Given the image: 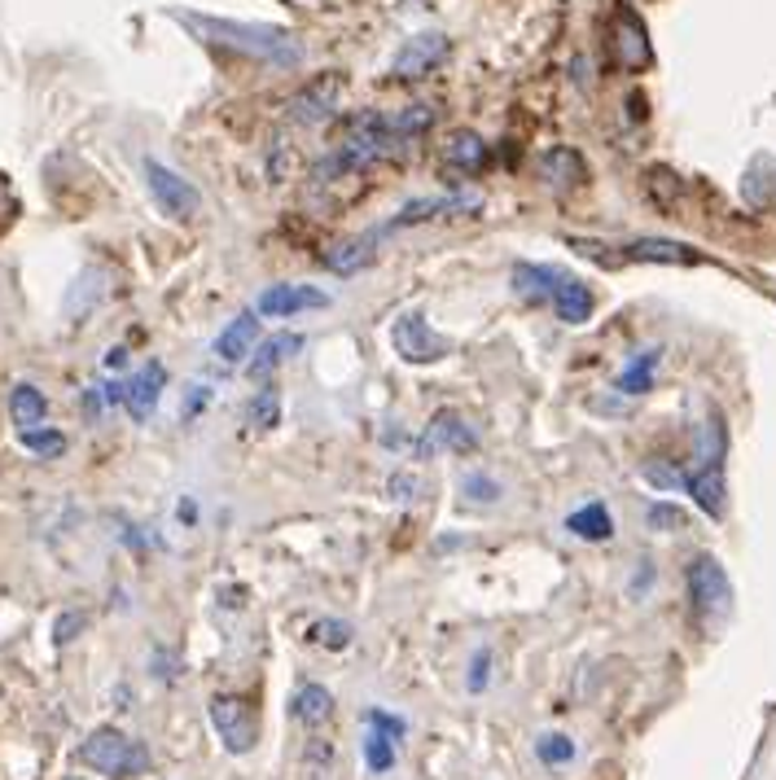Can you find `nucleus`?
I'll list each match as a JSON object with an SVG mask.
<instances>
[{"mask_svg": "<svg viewBox=\"0 0 776 780\" xmlns=\"http://www.w3.org/2000/svg\"><path fill=\"white\" fill-rule=\"evenodd\" d=\"M189 31H198L203 40L224 45V49H237L246 58H259V62H273V67H298L303 49L298 40L282 31V27H259V22H228V18H207V13H176Z\"/></svg>", "mask_w": 776, "mask_h": 780, "instance_id": "nucleus-1", "label": "nucleus"}, {"mask_svg": "<svg viewBox=\"0 0 776 780\" xmlns=\"http://www.w3.org/2000/svg\"><path fill=\"white\" fill-rule=\"evenodd\" d=\"M404 149V141L395 137L391 128V115H377V110H360L347 119V132L343 145L321 162V176H338V171H360L369 162H382V158H395Z\"/></svg>", "mask_w": 776, "mask_h": 780, "instance_id": "nucleus-2", "label": "nucleus"}, {"mask_svg": "<svg viewBox=\"0 0 776 780\" xmlns=\"http://www.w3.org/2000/svg\"><path fill=\"white\" fill-rule=\"evenodd\" d=\"M79 759H84L92 772H101V777H110V780H137L149 772V750H145L141 741L124 737L119 728H97V732L79 746Z\"/></svg>", "mask_w": 776, "mask_h": 780, "instance_id": "nucleus-3", "label": "nucleus"}, {"mask_svg": "<svg viewBox=\"0 0 776 780\" xmlns=\"http://www.w3.org/2000/svg\"><path fill=\"white\" fill-rule=\"evenodd\" d=\"M391 347H395L400 359H409V364H439L443 355H452V343L430 329V320H425L422 312H404L391 325Z\"/></svg>", "mask_w": 776, "mask_h": 780, "instance_id": "nucleus-4", "label": "nucleus"}, {"mask_svg": "<svg viewBox=\"0 0 776 780\" xmlns=\"http://www.w3.org/2000/svg\"><path fill=\"white\" fill-rule=\"evenodd\" d=\"M338 97H343V75L338 71H325L316 75L294 101H289V110H285V119L294 124V128H321L325 119H334V110H338Z\"/></svg>", "mask_w": 776, "mask_h": 780, "instance_id": "nucleus-5", "label": "nucleus"}, {"mask_svg": "<svg viewBox=\"0 0 776 780\" xmlns=\"http://www.w3.org/2000/svg\"><path fill=\"white\" fill-rule=\"evenodd\" d=\"M689 601L703 619H724L733 610V583L715 557L689 562Z\"/></svg>", "mask_w": 776, "mask_h": 780, "instance_id": "nucleus-6", "label": "nucleus"}, {"mask_svg": "<svg viewBox=\"0 0 776 780\" xmlns=\"http://www.w3.org/2000/svg\"><path fill=\"white\" fill-rule=\"evenodd\" d=\"M145 185H149V194H154V203H158V211L171 215V219H194L198 207H203V198H198V189L185 180V176H176L171 167H163V162H145Z\"/></svg>", "mask_w": 776, "mask_h": 780, "instance_id": "nucleus-7", "label": "nucleus"}, {"mask_svg": "<svg viewBox=\"0 0 776 780\" xmlns=\"http://www.w3.org/2000/svg\"><path fill=\"white\" fill-rule=\"evenodd\" d=\"M212 723L224 750H233V754H246L259 741V719L242 698H212Z\"/></svg>", "mask_w": 776, "mask_h": 780, "instance_id": "nucleus-8", "label": "nucleus"}, {"mask_svg": "<svg viewBox=\"0 0 776 780\" xmlns=\"http://www.w3.org/2000/svg\"><path fill=\"white\" fill-rule=\"evenodd\" d=\"M615 62L623 71H645L654 62V49H649V31L640 22L636 9H619L615 13Z\"/></svg>", "mask_w": 776, "mask_h": 780, "instance_id": "nucleus-9", "label": "nucleus"}, {"mask_svg": "<svg viewBox=\"0 0 776 780\" xmlns=\"http://www.w3.org/2000/svg\"><path fill=\"white\" fill-rule=\"evenodd\" d=\"M443 58H448V36H439V31H422V36H413V40L400 49V58H395L391 75H395V79H422V75L434 71Z\"/></svg>", "mask_w": 776, "mask_h": 780, "instance_id": "nucleus-10", "label": "nucleus"}, {"mask_svg": "<svg viewBox=\"0 0 776 780\" xmlns=\"http://www.w3.org/2000/svg\"><path fill=\"white\" fill-rule=\"evenodd\" d=\"M474 443H479L474 426H470L456 408H443V413H434V422L425 426V438H422V447H418V456H430V452H439V447H448V452H474Z\"/></svg>", "mask_w": 776, "mask_h": 780, "instance_id": "nucleus-11", "label": "nucleus"}, {"mask_svg": "<svg viewBox=\"0 0 776 780\" xmlns=\"http://www.w3.org/2000/svg\"><path fill=\"white\" fill-rule=\"evenodd\" d=\"M307 307H330V294L325 289H312V285H273L259 294L255 312L259 316H273V320H285V316H298Z\"/></svg>", "mask_w": 776, "mask_h": 780, "instance_id": "nucleus-12", "label": "nucleus"}, {"mask_svg": "<svg viewBox=\"0 0 776 780\" xmlns=\"http://www.w3.org/2000/svg\"><path fill=\"white\" fill-rule=\"evenodd\" d=\"M536 171H540V180L553 185L558 194H570V189H579V185L588 180V162H583L579 149H570V145H553V149L536 162Z\"/></svg>", "mask_w": 776, "mask_h": 780, "instance_id": "nucleus-13", "label": "nucleus"}, {"mask_svg": "<svg viewBox=\"0 0 776 780\" xmlns=\"http://www.w3.org/2000/svg\"><path fill=\"white\" fill-rule=\"evenodd\" d=\"M645 194H649V203L658 207V211H667L671 219H689V185L676 176V171H667V167H649L645 171Z\"/></svg>", "mask_w": 776, "mask_h": 780, "instance_id": "nucleus-14", "label": "nucleus"}, {"mask_svg": "<svg viewBox=\"0 0 776 780\" xmlns=\"http://www.w3.org/2000/svg\"><path fill=\"white\" fill-rule=\"evenodd\" d=\"M452 211H479V198H418V203H409L395 219H386L373 233L386 237V233H400L409 224H425V219H439V215H452Z\"/></svg>", "mask_w": 776, "mask_h": 780, "instance_id": "nucleus-15", "label": "nucleus"}, {"mask_svg": "<svg viewBox=\"0 0 776 780\" xmlns=\"http://www.w3.org/2000/svg\"><path fill=\"white\" fill-rule=\"evenodd\" d=\"M623 259L628 264H676V268H689V264H703L698 250L680 246V241H662V237H636L623 246Z\"/></svg>", "mask_w": 776, "mask_h": 780, "instance_id": "nucleus-16", "label": "nucleus"}, {"mask_svg": "<svg viewBox=\"0 0 776 780\" xmlns=\"http://www.w3.org/2000/svg\"><path fill=\"white\" fill-rule=\"evenodd\" d=\"M685 487H689V496L698 500V509H703V513H710V517H724V509H728V492H724V465L706 461V465H698V470L685 478Z\"/></svg>", "mask_w": 776, "mask_h": 780, "instance_id": "nucleus-17", "label": "nucleus"}, {"mask_svg": "<svg viewBox=\"0 0 776 780\" xmlns=\"http://www.w3.org/2000/svg\"><path fill=\"white\" fill-rule=\"evenodd\" d=\"M163 386H167V373H163V364H145L141 373L128 382V413H132V422H149V413L158 408V395H163Z\"/></svg>", "mask_w": 776, "mask_h": 780, "instance_id": "nucleus-18", "label": "nucleus"}, {"mask_svg": "<svg viewBox=\"0 0 776 780\" xmlns=\"http://www.w3.org/2000/svg\"><path fill=\"white\" fill-rule=\"evenodd\" d=\"M553 307H558V316H562L566 325H583L588 316H592V289L579 282V277H570L558 268V285H553Z\"/></svg>", "mask_w": 776, "mask_h": 780, "instance_id": "nucleus-19", "label": "nucleus"}, {"mask_svg": "<svg viewBox=\"0 0 776 780\" xmlns=\"http://www.w3.org/2000/svg\"><path fill=\"white\" fill-rule=\"evenodd\" d=\"M255 338H259V312H242V316L215 338V355H219L224 364H237V359L251 355Z\"/></svg>", "mask_w": 776, "mask_h": 780, "instance_id": "nucleus-20", "label": "nucleus"}, {"mask_svg": "<svg viewBox=\"0 0 776 780\" xmlns=\"http://www.w3.org/2000/svg\"><path fill=\"white\" fill-rule=\"evenodd\" d=\"M298 347H303V338H298V334H277V338L259 343V352L246 359V373L264 382V377H273V373H277V368H282L285 359L298 352Z\"/></svg>", "mask_w": 776, "mask_h": 780, "instance_id": "nucleus-21", "label": "nucleus"}, {"mask_svg": "<svg viewBox=\"0 0 776 780\" xmlns=\"http://www.w3.org/2000/svg\"><path fill=\"white\" fill-rule=\"evenodd\" d=\"M566 531L579 535V540H588V544H601V540L615 535V522H610V509L601 500H592V504H583V509H574L566 517Z\"/></svg>", "mask_w": 776, "mask_h": 780, "instance_id": "nucleus-22", "label": "nucleus"}, {"mask_svg": "<svg viewBox=\"0 0 776 780\" xmlns=\"http://www.w3.org/2000/svg\"><path fill=\"white\" fill-rule=\"evenodd\" d=\"M45 413H49L45 395H40L36 386L18 382V386H13V395H9V417H13V426H18V434H27V430H40V422H45Z\"/></svg>", "mask_w": 776, "mask_h": 780, "instance_id": "nucleus-23", "label": "nucleus"}, {"mask_svg": "<svg viewBox=\"0 0 776 780\" xmlns=\"http://www.w3.org/2000/svg\"><path fill=\"white\" fill-rule=\"evenodd\" d=\"M443 158H448V167H456V171H479L483 162H488V145L479 132H452L448 145H443Z\"/></svg>", "mask_w": 776, "mask_h": 780, "instance_id": "nucleus-24", "label": "nucleus"}, {"mask_svg": "<svg viewBox=\"0 0 776 780\" xmlns=\"http://www.w3.org/2000/svg\"><path fill=\"white\" fill-rule=\"evenodd\" d=\"M553 285H558V268H544V264L513 268V289L531 303H553Z\"/></svg>", "mask_w": 776, "mask_h": 780, "instance_id": "nucleus-25", "label": "nucleus"}, {"mask_svg": "<svg viewBox=\"0 0 776 780\" xmlns=\"http://www.w3.org/2000/svg\"><path fill=\"white\" fill-rule=\"evenodd\" d=\"M330 714H334V698H330V689H321V684H303V689L294 693V719H298V723L321 728V723H330Z\"/></svg>", "mask_w": 776, "mask_h": 780, "instance_id": "nucleus-26", "label": "nucleus"}, {"mask_svg": "<svg viewBox=\"0 0 776 780\" xmlns=\"http://www.w3.org/2000/svg\"><path fill=\"white\" fill-rule=\"evenodd\" d=\"M658 359L662 352L658 347H649V352H636V359L619 373V391L623 395H645L649 386H654V368H658Z\"/></svg>", "mask_w": 776, "mask_h": 780, "instance_id": "nucleus-27", "label": "nucleus"}, {"mask_svg": "<svg viewBox=\"0 0 776 780\" xmlns=\"http://www.w3.org/2000/svg\"><path fill=\"white\" fill-rule=\"evenodd\" d=\"M377 241V233H369V237H355V241H343V246H334L330 255H325V264L334 268V273H355V268H364L369 259H373V246Z\"/></svg>", "mask_w": 776, "mask_h": 780, "instance_id": "nucleus-28", "label": "nucleus"}, {"mask_svg": "<svg viewBox=\"0 0 776 780\" xmlns=\"http://www.w3.org/2000/svg\"><path fill=\"white\" fill-rule=\"evenodd\" d=\"M364 763H369V772H391L395 768V737L382 732V728H369V737H364Z\"/></svg>", "mask_w": 776, "mask_h": 780, "instance_id": "nucleus-29", "label": "nucleus"}, {"mask_svg": "<svg viewBox=\"0 0 776 780\" xmlns=\"http://www.w3.org/2000/svg\"><path fill=\"white\" fill-rule=\"evenodd\" d=\"M430 124H434V110H430V106H404L400 115H391V128H395V137L404 145L418 141Z\"/></svg>", "mask_w": 776, "mask_h": 780, "instance_id": "nucleus-30", "label": "nucleus"}, {"mask_svg": "<svg viewBox=\"0 0 776 780\" xmlns=\"http://www.w3.org/2000/svg\"><path fill=\"white\" fill-rule=\"evenodd\" d=\"M277 417H282V395H277V386L259 391V395L246 404V422H251L255 430H273L277 426Z\"/></svg>", "mask_w": 776, "mask_h": 780, "instance_id": "nucleus-31", "label": "nucleus"}, {"mask_svg": "<svg viewBox=\"0 0 776 780\" xmlns=\"http://www.w3.org/2000/svg\"><path fill=\"white\" fill-rule=\"evenodd\" d=\"M307 640L321 644V649H334V653H338V649L352 644V628H347L343 619H316V623L307 628Z\"/></svg>", "mask_w": 776, "mask_h": 780, "instance_id": "nucleus-32", "label": "nucleus"}, {"mask_svg": "<svg viewBox=\"0 0 776 780\" xmlns=\"http://www.w3.org/2000/svg\"><path fill=\"white\" fill-rule=\"evenodd\" d=\"M536 754H540L544 768H566V763L574 759V741H570L566 732H544V737L536 741Z\"/></svg>", "mask_w": 776, "mask_h": 780, "instance_id": "nucleus-33", "label": "nucleus"}, {"mask_svg": "<svg viewBox=\"0 0 776 780\" xmlns=\"http://www.w3.org/2000/svg\"><path fill=\"white\" fill-rule=\"evenodd\" d=\"M461 496L470 500V504H495V500L504 496V487L495 483L492 474H483V470H470V474L461 478Z\"/></svg>", "mask_w": 776, "mask_h": 780, "instance_id": "nucleus-34", "label": "nucleus"}, {"mask_svg": "<svg viewBox=\"0 0 776 780\" xmlns=\"http://www.w3.org/2000/svg\"><path fill=\"white\" fill-rule=\"evenodd\" d=\"M22 447L36 452V456H62L67 452V438L58 430H27L22 434Z\"/></svg>", "mask_w": 776, "mask_h": 780, "instance_id": "nucleus-35", "label": "nucleus"}, {"mask_svg": "<svg viewBox=\"0 0 776 780\" xmlns=\"http://www.w3.org/2000/svg\"><path fill=\"white\" fill-rule=\"evenodd\" d=\"M645 522H649L654 531H680V526H685V513H680V509H671V504H649Z\"/></svg>", "mask_w": 776, "mask_h": 780, "instance_id": "nucleus-36", "label": "nucleus"}, {"mask_svg": "<svg viewBox=\"0 0 776 780\" xmlns=\"http://www.w3.org/2000/svg\"><path fill=\"white\" fill-rule=\"evenodd\" d=\"M488 680H492V653H488V649H479V653H474V662H470V693H483V689H488Z\"/></svg>", "mask_w": 776, "mask_h": 780, "instance_id": "nucleus-37", "label": "nucleus"}, {"mask_svg": "<svg viewBox=\"0 0 776 780\" xmlns=\"http://www.w3.org/2000/svg\"><path fill=\"white\" fill-rule=\"evenodd\" d=\"M422 492H425V483H422V478H418V474H409V470L391 478V496H395V500H404V504H409V500H418V496H422Z\"/></svg>", "mask_w": 776, "mask_h": 780, "instance_id": "nucleus-38", "label": "nucleus"}, {"mask_svg": "<svg viewBox=\"0 0 776 780\" xmlns=\"http://www.w3.org/2000/svg\"><path fill=\"white\" fill-rule=\"evenodd\" d=\"M84 623H88V619H84L79 610H67V614L58 619V628H53V640H58V644H71V640L84 632Z\"/></svg>", "mask_w": 776, "mask_h": 780, "instance_id": "nucleus-39", "label": "nucleus"}, {"mask_svg": "<svg viewBox=\"0 0 776 780\" xmlns=\"http://www.w3.org/2000/svg\"><path fill=\"white\" fill-rule=\"evenodd\" d=\"M207 404H212V391H207V386H189V399H185V408H180V417L189 422V417H198V413H203Z\"/></svg>", "mask_w": 776, "mask_h": 780, "instance_id": "nucleus-40", "label": "nucleus"}, {"mask_svg": "<svg viewBox=\"0 0 776 780\" xmlns=\"http://www.w3.org/2000/svg\"><path fill=\"white\" fill-rule=\"evenodd\" d=\"M369 728H382V732H391V737H404V723H400L395 714H382V710H369Z\"/></svg>", "mask_w": 776, "mask_h": 780, "instance_id": "nucleus-41", "label": "nucleus"}, {"mask_svg": "<svg viewBox=\"0 0 776 780\" xmlns=\"http://www.w3.org/2000/svg\"><path fill=\"white\" fill-rule=\"evenodd\" d=\"M101 408H106V386H88L84 391V413L88 417H101Z\"/></svg>", "mask_w": 776, "mask_h": 780, "instance_id": "nucleus-42", "label": "nucleus"}, {"mask_svg": "<svg viewBox=\"0 0 776 780\" xmlns=\"http://www.w3.org/2000/svg\"><path fill=\"white\" fill-rule=\"evenodd\" d=\"M4 219H13V198H9V185L0 180V224Z\"/></svg>", "mask_w": 776, "mask_h": 780, "instance_id": "nucleus-43", "label": "nucleus"}, {"mask_svg": "<svg viewBox=\"0 0 776 780\" xmlns=\"http://www.w3.org/2000/svg\"><path fill=\"white\" fill-rule=\"evenodd\" d=\"M124 364H128V352H124V347H115V352L106 355V368H124Z\"/></svg>", "mask_w": 776, "mask_h": 780, "instance_id": "nucleus-44", "label": "nucleus"}]
</instances>
